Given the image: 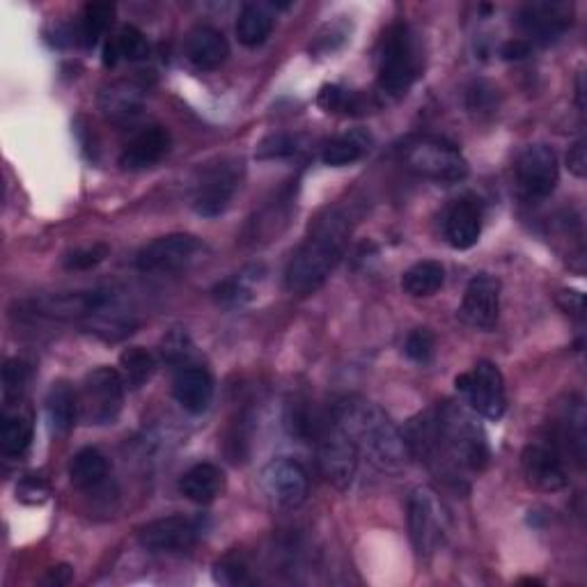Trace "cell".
Masks as SVG:
<instances>
[{
	"mask_svg": "<svg viewBox=\"0 0 587 587\" xmlns=\"http://www.w3.org/2000/svg\"><path fill=\"white\" fill-rule=\"evenodd\" d=\"M331 421L352 440L358 457H365L381 473H400L408 467L411 450L404 434L370 400L356 395L337 400Z\"/></svg>",
	"mask_w": 587,
	"mask_h": 587,
	"instance_id": "obj_1",
	"label": "cell"
},
{
	"mask_svg": "<svg viewBox=\"0 0 587 587\" xmlns=\"http://www.w3.org/2000/svg\"><path fill=\"white\" fill-rule=\"evenodd\" d=\"M349 241V223L337 209H326L316 216L310 234L294 253L285 272V287L299 297L320 289L345 257Z\"/></svg>",
	"mask_w": 587,
	"mask_h": 587,
	"instance_id": "obj_2",
	"label": "cell"
},
{
	"mask_svg": "<svg viewBox=\"0 0 587 587\" xmlns=\"http://www.w3.org/2000/svg\"><path fill=\"white\" fill-rule=\"evenodd\" d=\"M425 67L421 37L404 21L383 33L379 51V90L388 96H404L421 79Z\"/></svg>",
	"mask_w": 587,
	"mask_h": 587,
	"instance_id": "obj_3",
	"label": "cell"
},
{
	"mask_svg": "<svg viewBox=\"0 0 587 587\" xmlns=\"http://www.w3.org/2000/svg\"><path fill=\"white\" fill-rule=\"evenodd\" d=\"M404 163L411 173L436 184H457L469 177V161L459 147L436 136L413 140L404 152Z\"/></svg>",
	"mask_w": 587,
	"mask_h": 587,
	"instance_id": "obj_4",
	"label": "cell"
},
{
	"mask_svg": "<svg viewBox=\"0 0 587 587\" xmlns=\"http://www.w3.org/2000/svg\"><path fill=\"white\" fill-rule=\"evenodd\" d=\"M125 377L115 367H96L79 388V418L85 425H113L125 408Z\"/></svg>",
	"mask_w": 587,
	"mask_h": 587,
	"instance_id": "obj_5",
	"label": "cell"
},
{
	"mask_svg": "<svg viewBox=\"0 0 587 587\" xmlns=\"http://www.w3.org/2000/svg\"><path fill=\"white\" fill-rule=\"evenodd\" d=\"M408 532L415 553L431 557L446 542L448 511L429 486H418L408 498Z\"/></svg>",
	"mask_w": 587,
	"mask_h": 587,
	"instance_id": "obj_6",
	"label": "cell"
},
{
	"mask_svg": "<svg viewBox=\"0 0 587 587\" xmlns=\"http://www.w3.org/2000/svg\"><path fill=\"white\" fill-rule=\"evenodd\" d=\"M205 253V243L193 234H165L147 243L136 255L142 274H177L186 272Z\"/></svg>",
	"mask_w": 587,
	"mask_h": 587,
	"instance_id": "obj_7",
	"label": "cell"
},
{
	"mask_svg": "<svg viewBox=\"0 0 587 587\" xmlns=\"http://www.w3.org/2000/svg\"><path fill=\"white\" fill-rule=\"evenodd\" d=\"M243 177V161L223 159L209 165L193 188V209L205 218L226 214Z\"/></svg>",
	"mask_w": 587,
	"mask_h": 587,
	"instance_id": "obj_8",
	"label": "cell"
},
{
	"mask_svg": "<svg viewBox=\"0 0 587 587\" xmlns=\"http://www.w3.org/2000/svg\"><path fill=\"white\" fill-rule=\"evenodd\" d=\"M316 457H320V469L329 484L339 492H347L354 484L358 473V452L352 446V440L342 434L333 421L316 427Z\"/></svg>",
	"mask_w": 587,
	"mask_h": 587,
	"instance_id": "obj_9",
	"label": "cell"
},
{
	"mask_svg": "<svg viewBox=\"0 0 587 587\" xmlns=\"http://www.w3.org/2000/svg\"><path fill=\"white\" fill-rule=\"evenodd\" d=\"M514 175H517L519 193L526 200H546L560 182L557 154L549 145H530L519 154Z\"/></svg>",
	"mask_w": 587,
	"mask_h": 587,
	"instance_id": "obj_10",
	"label": "cell"
},
{
	"mask_svg": "<svg viewBox=\"0 0 587 587\" xmlns=\"http://www.w3.org/2000/svg\"><path fill=\"white\" fill-rule=\"evenodd\" d=\"M111 301H113L111 294L102 289L65 291V294H46V297L33 299L28 303V310L37 316H46V320L73 322L106 312Z\"/></svg>",
	"mask_w": 587,
	"mask_h": 587,
	"instance_id": "obj_11",
	"label": "cell"
},
{
	"mask_svg": "<svg viewBox=\"0 0 587 587\" xmlns=\"http://www.w3.org/2000/svg\"><path fill=\"white\" fill-rule=\"evenodd\" d=\"M521 467L528 484L534 486L537 492L555 494L562 492L569 482L565 459H562L557 444L549 438L532 440V444L526 446L521 454Z\"/></svg>",
	"mask_w": 587,
	"mask_h": 587,
	"instance_id": "obj_12",
	"label": "cell"
},
{
	"mask_svg": "<svg viewBox=\"0 0 587 587\" xmlns=\"http://www.w3.org/2000/svg\"><path fill=\"white\" fill-rule=\"evenodd\" d=\"M463 395L482 418L500 421L507 411V390L500 367L492 360H477L473 372H469V385Z\"/></svg>",
	"mask_w": 587,
	"mask_h": 587,
	"instance_id": "obj_13",
	"label": "cell"
},
{
	"mask_svg": "<svg viewBox=\"0 0 587 587\" xmlns=\"http://www.w3.org/2000/svg\"><path fill=\"white\" fill-rule=\"evenodd\" d=\"M264 494L283 509H297L306 503L310 480L306 469L294 459H274L260 475Z\"/></svg>",
	"mask_w": 587,
	"mask_h": 587,
	"instance_id": "obj_14",
	"label": "cell"
},
{
	"mask_svg": "<svg viewBox=\"0 0 587 587\" xmlns=\"http://www.w3.org/2000/svg\"><path fill=\"white\" fill-rule=\"evenodd\" d=\"M200 534V521L175 514V517H163L142 526L138 532V542L142 549L152 553H186L198 544Z\"/></svg>",
	"mask_w": 587,
	"mask_h": 587,
	"instance_id": "obj_15",
	"label": "cell"
},
{
	"mask_svg": "<svg viewBox=\"0 0 587 587\" xmlns=\"http://www.w3.org/2000/svg\"><path fill=\"white\" fill-rule=\"evenodd\" d=\"M500 314V280L480 274L475 276L467 291H463V301L459 308V316L463 324H469L471 329L477 331H488L494 329Z\"/></svg>",
	"mask_w": 587,
	"mask_h": 587,
	"instance_id": "obj_16",
	"label": "cell"
},
{
	"mask_svg": "<svg viewBox=\"0 0 587 587\" xmlns=\"http://www.w3.org/2000/svg\"><path fill=\"white\" fill-rule=\"evenodd\" d=\"M519 26L530 37L528 42L551 44L565 35L572 26V8L565 3H532L519 14Z\"/></svg>",
	"mask_w": 587,
	"mask_h": 587,
	"instance_id": "obj_17",
	"label": "cell"
},
{
	"mask_svg": "<svg viewBox=\"0 0 587 587\" xmlns=\"http://www.w3.org/2000/svg\"><path fill=\"white\" fill-rule=\"evenodd\" d=\"M173 395L184 411L200 415L214 400V379L200 365H182L173 379Z\"/></svg>",
	"mask_w": 587,
	"mask_h": 587,
	"instance_id": "obj_18",
	"label": "cell"
},
{
	"mask_svg": "<svg viewBox=\"0 0 587 587\" xmlns=\"http://www.w3.org/2000/svg\"><path fill=\"white\" fill-rule=\"evenodd\" d=\"M482 234V205L475 198L457 200L446 216V239L452 249L469 251Z\"/></svg>",
	"mask_w": 587,
	"mask_h": 587,
	"instance_id": "obj_19",
	"label": "cell"
},
{
	"mask_svg": "<svg viewBox=\"0 0 587 587\" xmlns=\"http://www.w3.org/2000/svg\"><path fill=\"white\" fill-rule=\"evenodd\" d=\"M170 134L163 127H150L136 134L119 154L122 170H145L159 163L170 152Z\"/></svg>",
	"mask_w": 587,
	"mask_h": 587,
	"instance_id": "obj_20",
	"label": "cell"
},
{
	"mask_svg": "<svg viewBox=\"0 0 587 587\" xmlns=\"http://www.w3.org/2000/svg\"><path fill=\"white\" fill-rule=\"evenodd\" d=\"M145 85L138 81H115L106 85L100 94L102 113L117 125H127L142 113Z\"/></svg>",
	"mask_w": 587,
	"mask_h": 587,
	"instance_id": "obj_21",
	"label": "cell"
},
{
	"mask_svg": "<svg viewBox=\"0 0 587 587\" xmlns=\"http://www.w3.org/2000/svg\"><path fill=\"white\" fill-rule=\"evenodd\" d=\"M186 58L193 67H198L203 71H214L230 58V44L220 31L200 26L188 33Z\"/></svg>",
	"mask_w": 587,
	"mask_h": 587,
	"instance_id": "obj_22",
	"label": "cell"
},
{
	"mask_svg": "<svg viewBox=\"0 0 587 587\" xmlns=\"http://www.w3.org/2000/svg\"><path fill=\"white\" fill-rule=\"evenodd\" d=\"M223 492L226 473L214 463H195L180 477V494L195 505H209Z\"/></svg>",
	"mask_w": 587,
	"mask_h": 587,
	"instance_id": "obj_23",
	"label": "cell"
},
{
	"mask_svg": "<svg viewBox=\"0 0 587 587\" xmlns=\"http://www.w3.org/2000/svg\"><path fill=\"white\" fill-rule=\"evenodd\" d=\"M274 26H276L274 5L246 3L241 8L237 19V39L246 48H257L272 37Z\"/></svg>",
	"mask_w": 587,
	"mask_h": 587,
	"instance_id": "obj_24",
	"label": "cell"
},
{
	"mask_svg": "<svg viewBox=\"0 0 587 587\" xmlns=\"http://www.w3.org/2000/svg\"><path fill=\"white\" fill-rule=\"evenodd\" d=\"M46 415L56 434H69L79 418V395L67 381H56L46 395Z\"/></svg>",
	"mask_w": 587,
	"mask_h": 587,
	"instance_id": "obj_25",
	"label": "cell"
},
{
	"mask_svg": "<svg viewBox=\"0 0 587 587\" xmlns=\"http://www.w3.org/2000/svg\"><path fill=\"white\" fill-rule=\"evenodd\" d=\"M108 477V461L96 448H83L69 461V480L81 492H92Z\"/></svg>",
	"mask_w": 587,
	"mask_h": 587,
	"instance_id": "obj_26",
	"label": "cell"
},
{
	"mask_svg": "<svg viewBox=\"0 0 587 587\" xmlns=\"http://www.w3.org/2000/svg\"><path fill=\"white\" fill-rule=\"evenodd\" d=\"M150 56V44L136 26H122L106 44L102 60L106 67H115L117 62H140Z\"/></svg>",
	"mask_w": 587,
	"mask_h": 587,
	"instance_id": "obj_27",
	"label": "cell"
},
{
	"mask_svg": "<svg viewBox=\"0 0 587 587\" xmlns=\"http://www.w3.org/2000/svg\"><path fill=\"white\" fill-rule=\"evenodd\" d=\"M372 147V136L362 131V129H354L345 136H339L335 140H331L324 152H322V161L326 165L333 168H342V165H352L356 161H360L367 152H370Z\"/></svg>",
	"mask_w": 587,
	"mask_h": 587,
	"instance_id": "obj_28",
	"label": "cell"
},
{
	"mask_svg": "<svg viewBox=\"0 0 587 587\" xmlns=\"http://www.w3.org/2000/svg\"><path fill=\"white\" fill-rule=\"evenodd\" d=\"M444 285H446V268L444 264L434 260H423L418 264H413L402 276V289L408 297L415 299L431 297V294H436Z\"/></svg>",
	"mask_w": 587,
	"mask_h": 587,
	"instance_id": "obj_29",
	"label": "cell"
},
{
	"mask_svg": "<svg viewBox=\"0 0 587 587\" xmlns=\"http://www.w3.org/2000/svg\"><path fill=\"white\" fill-rule=\"evenodd\" d=\"M33 421L31 415L14 411L3 415V425H0V450L5 457H21L26 454L33 444Z\"/></svg>",
	"mask_w": 587,
	"mask_h": 587,
	"instance_id": "obj_30",
	"label": "cell"
},
{
	"mask_svg": "<svg viewBox=\"0 0 587 587\" xmlns=\"http://www.w3.org/2000/svg\"><path fill=\"white\" fill-rule=\"evenodd\" d=\"M115 16V5L113 3H88L81 12L79 28H77V39L83 48H94L100 44V39L108 33L111 23Z\"/></svg>",
	"mask_w": 587,
	"mask_h": 587,
	"instance_id": "obj_31",
	"label": "cell"
},
{
	"mask_svg": "<svg viewBox=\"0 0 587 587\" xmlns=\"http://www.w3.org/2000/svg\"><path fill=\"white\" fill-rule=\"evenodd\" d=\"M119 367H122V377H125V383L129 388L138 390L154 377L157 358L152 352H147L142 347H129L125 354L119 356Z\"/></svg>",
	"mask_w": 587,
	"mask_h": 587,
	"instance_id": "obj_32",
	"label": "cell"
},
{
	"mask_svg": "<svg viewBox=\"0 0 587 587\" xmlns=\"http://www.w3.org/2000/svg\"><path fill=\"white\" fill-rule=\"evenodd\" d=\"M316 104H320L326 113H345V115H360L370 106V100H365L358 92H349L339 85H324L316 96Z\"/></svg>",
	"mask_w": 587,
	"mask_h": 587,
	"instance_id": "obj_33",
	"label": "cell"
},
{
	"mask_svg": "<svg viewBox=\"0 0 587 587\" xmlns=\"http://www.w3.org/2000/svg\"><path fill=\"white\" fill-rule=\"evenodd\" d=\"M31 381V365L21 358H10L3 367V395L5 402L21 400Z\"/></svg>",
	"mask_w": 587,
	"mask_h": 587,
	"instance_id": "obj_34",
	"label": "cell"
},
{
	"mask_svg": "<svg viewBox=\"0 0 587 587\" xmlns=\"http://www.w3.org/2000/svg\"><path fill=\"white\" fill-rule=\"evenodd\" d=\"M211 297L218 306H226V308H234V306H243L249 303L253 299V291L249 287V280L246 276H232L223 283H218L214 289H211Z\"/></svg>",
	"mask_w": 587,
	"mask_h": 587,
	"instance_id": "obj_35",
	"label": "cell"
},
{
	"mask_svg": "<svg viewBox=\"0 0 587 587\" xmlns=\"http://www.w3.org/2000/svg\"><path fill=\"white\" fill-rule=\"evenodd\" d=\"M299 152V138L289 134H274L260 142L255 157L260 161H274V159H287Z\"/></svg>",
	"mask_w": 587,
	"mask_h": 587,
	"instance_id": "obj_36",
	"label": "cell"
},
{
	"mask_svg": "<svg viewBox=\"0 0 587 587\" xmlns=\"http://www.w3.org/2000/svg\"><path fill=\"white\" fill-rule=\"evenodd\" d=\"M108 253H111V249L106 246V243H94V246L77 249V251L67 253L62 264H65V268H69V272H90V268L100 266L108 257Z\"/></svg>",
	"mask_w": 587,
	"mask_h": 587,
	"instance_id": "obj_37",
	"label": "cell"
},
{
	"mask_svg": "<svg viewBox=\"0 0 587 587\" xmlns=\"http://www.w3.org/2000/svg\"><path fill=\"white\" fill-rule=\"evenodd\" d=\"M436 352V337L429 329H415L408 333L406 342H404V354L413 360V362H429L434 358Z\"/></svg>",
	"mask_w": 587,
	"mask_h": 587,
	"instance_id": "obj_38",
	"label": "cell"
},
{
	"mask_svg": "<svg viewBox=\"0 0 587 587\" xmlns=\"http://www.w3.org/2000/svg\"><path fill=\"white\" fill-rule=\"evenodd\" d=\"M51 496V488L39 475H26L16 484V498L26 505H42Z\"/></svg>",
	"mask_w": 587,
	"mask_h": 587,
	"instance_id": "obj_39",
	"label": "cell"
},
{
	"mask_svg": "<svg viewBox=\"0 0 587 587\" xmlns=\"http://www.w3.org/2000/svg\"><path fill=\"white\" fill-rule=\"evenodd\" d=\"M163 358L168 362H173L177 367L182 365H188V356H191V339L186 333H170L165 339H163Z\"/></svg>",
	"mask_w": 587,
	"mask_h": 587,
	"instance_id": "obj_40",
	"label": "cell"
},
{
	"mask_svg": "<svg viewBox=\"0 0 587 587\" xmlns=\"http://www.w3.org/2000/svg\"><path fill=\"white\" fill-rule=\"evenodd\" d=\"M246 565L243 562H239L237 557H226L220 560L216 565V580L218 583H226V585H237V583H243L246 580Z\"/></svg>",
	"mask_w": 587,
	"mask_h": 587,
	"instance_id": "obj_41",
	"label": "cell"
},
{
	"mask_svg": "<svg viewBox=\"0 0 587 587\" xmlns=\"http://www.w3.org/2000/svg\"><path fill=\"white\" fill-rule=\"evenodd\" d=\"M532 54V44L528 39H509L500 46V58L503 60H523Z\"/></svg>",
	"mask_w": 587,
	"mask_h": 587,
	"instance_id": "obj_42",
	"label": "cell"
},
{
	"mask_svg": "<svg viewBox=\"0 0 587 587\" xmlns=\"http://www.w3.org/2000/svg\"><path fill=\"white\" fill-rule=\"evenodd\" d=\"M567 165H569V173L576 175V177H585L587 175V157H585V142L578 140L569 154H567Z\"/></svg>",
	"mask_w": 587,
	"mask_h": 587,
	"instance_id": "obj_43",
	"label": "cell"
},
{
	"mask_svg": "<svg viewBox=\"0 0 587 587\" xmlns=\"http://www.w3.org/2000/svg\"><path fill=\"white\" fill-rule=\"evenodd\" d=\"M557 301H560L562 310H567V314L583 316V303H585V299H583V294H580V291H574V289H569V291H560Z\"/></svg>",
	"mask_w": 587,
	"mask_h": 587,
	"instance_id": "obj_44",
	"label": "cell"
},
{
	"mask_svg": "<svg viewBox=\"0 0 587 587\" xmlns=\"http://www.w3.org/2000/svg\"><path fill=\"white\" fill-rule=\"evenodd\" d=\"M69 578H71V567L60 565V567H54L51 574L46 576V583H51V585H65Z\"/></svg>",
	"mask_w": 587,
	"mask_h": 587,
	"instance_id": "obj_45",
	"label": "cell"
}]
</instances>
